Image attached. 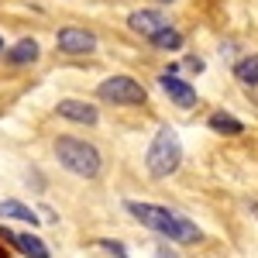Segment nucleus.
Here are the masks:
<instances>
[{"instance_id":"16","label":"nucleus","mask_w":258,"mask_h":258,"mask_svg":"<svg viewBox=\"0 0 258 258\" xmlns=\"http://www.w3.org/2000/svg\"><path fill=\"white\" fill-rule=\"evenodd\" d=\"M159 258H176V255H172L169 248H159Z\"/></svg>"},{"instance_id":"14","label":"nucleus","mask_w":258,"mask_h":258,"mask_svg":"<svg viewBox=\"0 0 258 258\" xmlns=\"http://www.w3.org/2000/svg\"><path fill=\"white\" fill-rule=\"evenodd\" d=\"M234 76H238L241 83H248V86H258V55L238 62V66H234Z\"/></svg>"},{"instance_id":"9","label":"nucleus","mask_w":258,"mask_h":258,"mask_svg":"<svg viewBox=\"0 0 258 258\" xmlns=\"http://www.w3.org/2000/svg\"><path fill=\"white\" fill-rule=\"evenodd\" d=\"M4 238L14 241L21 255H28V258H48V248H45V241L35 238V234H14V231H4Z\"/></svg>"},{"instance_id":"10","label":"nucleus","mask_w":258,"mask_h":258,"mask_svg":"<svg viewBox=\"0 0 258 258\" xmlns=\"http://www.w3.org/2000/svg\"><path fill=\"white\" fill-rule=\"evenodd\" d=\"M35 59H38V41L35 38H21L7 52V62H14V66H24V62H35Z\"/></svg>"},{"instance_id":"8","label":"nucleus","mask_w":258,"mask_h":258,"mask_svg":"<svg viewBox=\"0 0 258 258\" xmlns=\"http://www.w3.org/2000/svg\"><path fill=\"white\" fill-rule=\"evenodd\" d=\"M59 117L66 120H76V124H97V107H90L86 100H59Z\"/></svg>"},{"instance_id":"12","label":"nucleus","mask_w":258,"mask_h":258,"mask_svg":"<svg viewBox=\"0 0 258 258\" xmlns=\"http://www.w3.org/2000/svg\"><path fill=\"white\" fill-rule=\"evenodd\" d=\"M0 217L24 220V224H38L35 210H31V207H24V203H18V200H4V203H0Z\"/></svg>"},{"instance_id":"7","label":"nucleus","mask_w":258,"mask_h":258,"mask_svg":"<svg viewBox=\"0 0 258 258\" xmlns=\"http://www.w3.org/2000/svg\"><path fill=\"white\" fill-rule=\"evenodd\" d=\"M127 24H131V31H138V35H145V38L152 41L159 31H165L169 28V21H165V14H159V11H135L131 18H127Z\"/></svg>"},{"instance_id":"11","label":"nucleus","mask_w":258,"mask_h":258,"mask_svg":"<svg viewBox=\"0 0 258 258\" xmlns=\"http://www.w3.org/2000/svg\"><path fill=\"white\" fill-rule=\"evenodd\" d=\"M217 135H241L244 131V124H241L238 117H231L227 110H217V114H210V120H207Z\"/></svg>"},{"instance_id":"6","label":"nucleus","mask_w":258,"mask_h":258,"mask_svg":"<svg viewBox=\"0 0 258 258\" xmlns=\"http://www.w3.org/2000/svg\"><path fill=\"white\" fill-rule=\"evenodd\" d=\"M159 86H162V93L172 100L176 107H193V103H197V90H193L186 80H179L176 73H162Z\"/></svg>"},{"instance_id":"1","label":"nucleus","mask_w":258,"mask_h":258,"mask_svg":"<svg viewBox=\"0 0 258 258\" xmlns=\"http://www.w3.org/2000/svg\"><path fill=\"white\" fill-rule=\"evenodd\" d=\"M124 207H127V214H131L135 220H141L145 227H152L155 234L176 241V244H193V241H200V227L197 224H193L189 217H182V214H176V210H169V207H159V203H138V200H127Z\"/></svg>"},{"instance_id":"15","label":"nucleus","mask_w":258,"mask_h":258,"mask_svg":"<svg viewBox=\"0 0 258 258\" xmlns=\"http://www.w3.org/2000/svg\"><path fill=\"white\" fill-rule=\"evenodd\" d=\"M100 244H103V248H107L110 255H117V258H127V251L120 248V241H100Z\"/></svg>"},{"instance_id":"17","label":"nucleus","mask_w":258,"mask_h":258,"mask_svg":"<svg viewBox=\"0 0 258 258\" xmlns=\"http://www.w3.org/2000/svg\"><path fill=\"white\" fill-rule=\"evenodd\" d=\"M162 4H172V0H162Z\"/></svg>"},{"instance_id":"2","label":"nucleus","mask_w":258,"mask_h":258,"mask_svg":"<svg viewBox=\"0 0 258 258\" xmlns=\"http://www.w3.org/2000/svg\"><path fill=\"white\" fill-rule=\"evenodd\" d=\"M179 162H182V145H179V135L172 127H159V135L152 138L148 145V152H145V165H148V172L155 179H165L172 176L179 169Z\"/></svg>"},{"instance_id":"13","label":"nucleus","mask_w":258,"mask_h":258,"mask_svg":"<svg viewBox=\"0 0 258 258\" xmlns=\"http://www.w3.org/2000/svg\"><path fill=\"white\" fill-rule=\"evenodd\" d=\"M152 45H155V48H162V52H176V48H182V35H179L176 28L169 24L165 31H159V35L152 38Z\"/></svg>"},{"instance_id":"5","label":"nucleus","mask_w":258,"mask_h":258,"mask_svg":"<svg viewBox=\"0 0 258 258\" xmlns=\"http://www.w3.org/2000/svg\"><path fill=\"white\" fill-rule=\"evenodd\" d=\"M55 45L66 55H90V52H97V35H90L86 28H62Z\"/></svg>"},{"instance_id":"4","label":"nucleus","mask_w":258,"mask_h":258,"mask_svg":"<svg viewBox=\"0 0 258 258\" xmlns=\"http://www.w3.org/2000/svg\"><path fill=\"white\" fill-rule=\"evenodd\" d=\"M100 100H110V103H124V107H135V103H145V86L131 76H110L97 86Z\"/></svg>"},{"instance_id":"3","label":"nucleus","mask_w":258,"mask_h":258,"mask_svg":"<svg viewBox=\"0 0 258 258\" xmlns=\"http://www.w3.org/2000/svg\"><path fill=\"white\" fill-rule=\"evenodd\" d=\"M55 155H59L62 169H69V172H76V176H83V179L100 176L103 159H100L97 148L86 145V141H80V138H59V141H55Z\"/></svg>"}]
</instances>
